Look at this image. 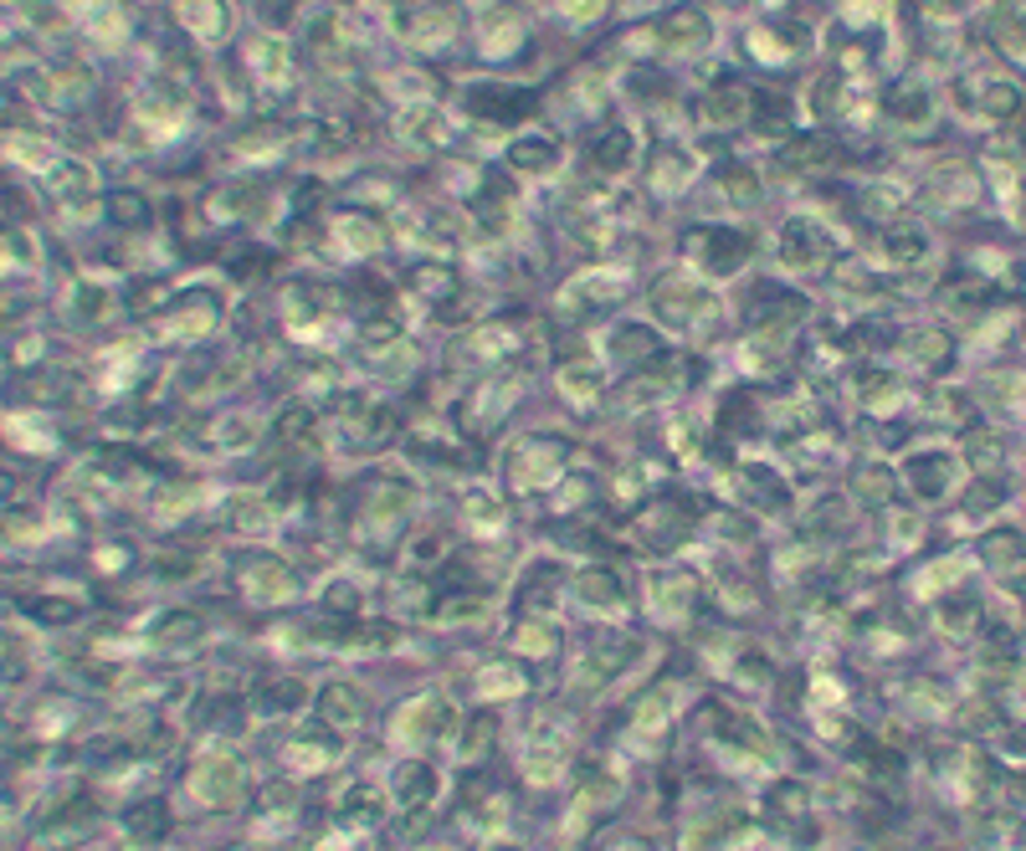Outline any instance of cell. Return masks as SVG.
<instances>
[{
    "instance_id": "obj_1",
    "label": "cell",
    "mask_w": 1026,
    "mask_h": 851,
    "mask_svg": "<svg viewBox=\"0 0 1026 851\" xmlns=\"http://www.w3.org/2000/svg\"><path fill=\"white\" fill-rule=\"evenodd\" d=\"M241 790H247V780H241L236 759H226V754L196 765V775H190V795L201 805H211V811H232V805L241 801Z\"/></svg>"
},
{
    "instance_id": "obj_2",
    "label": "cell",
    "mask_w": 1026,
    "mask_h": 851,
    "mask_svg": "<svg viewBox=\"0 0 1026 851\" xmlns=\"http://www.w3.org/2000/svg\"><path fill=\"white\" fill-rule=\"evenodd\" d=\"M565 462H570L565 441H523V447L514 451V487L555 483L559 472H565Z\"/></svg>"
},
{
    "instance_id": "obj_3",
    "label": "cell",
    "mask_w": 1026,
    "mask_h": 851,
    "mask_svg": "<svg viewBox=\"0 0 1026 851\" xmlns=\"http://www.w3.org/2000/svg\"><path fill=\"white\" fill-rule=\"evenodd\" d=\"M405 513H411V487L396 483V477H386V483H375L365 493V529H380V539L396 534Z\"/></svg>"
},
{
    "instance_id": "obj_4",
    "label": "cell",
    "mask_w": 1026,
    "mask_h": 851,
    "mask_svg": "<svg viewBox=\"0 0 1026 851\" xmlns=\"http://www.w3.org/2000/svg\"><path fill=\"white\" fill-rule=\"evenodd\" d=\"M241 590H247L252 601H262V605H278V601L293 595V569H287L283 559L252 554V559L241 565Z\"/></svg>"
},
{
    "instance_id": "obj_5",
    "label": "cell",
    "mask_w": 1026,
    "mask_h": 851,
    "mask_svg": "<svg viewBox=\"0 0 1026 851\" xmlns=\"http://www.w3.org/2000/svg\"><path fill=\"white\" fill-rule=\"evenodd\" d=\"M437 769L426 765V759H405V765H396V780H390V795H396V805L401 811H426V805L437 801Z\"/></svg>"
},
{
    "instance_id": "obj_6",
    "label": "cell",
    "mask_w": 1026,
    "mask_h": 851,
    "mask_svg": "<svg viewBox=\"0 0 1026 851\" xmlns=\"http://www.w3.org/2000/svg\"><path fill=\"white\" fill-rule=\"evenodd\" d=\"M632 651H637V641H622V647H601L590 651L586 662H580V672H575V683L580 693H601V687H611L616 677L626 672V662H632Z\"/></svg>"
},
{
    "instance_id": "obj_7",
    "label": "cell",
    "mask_w": 1026,
    "mask_h": 851,
    "mask_svg": "<svg viewBox=\"0 0 1026 851\" xmlns=\"http://www.w3.org/2000/svg\"><path fill=\"white\" fill-rule=\"evenodd\" d=\"M452 723H457V713L447 708V698H441V693H426V698H416L401 713V734L405 738H447Z\"/></svg>"
},
{
    "instance_id": "obj_8",
    "label": "cell",
    "mask_w": 1026,
    "mask_h": 851,
    "mask_svg": "<svg viewBox=\"0 0 1026 851\" xmlns=\"http://www.w3.org/2000/svg\"><path fill=\"white\" fill-rule=\"evenodd\" d=\"M319 713H323V723H334V729H354V723H365V693L354 683H323V693H319Z\"/></svg>"
},
{
    "instance_id": "obj_9",
    "label": "cell",
    "mask_w": 1026,
    "mask_h": 851,
    "mask_svg": "<svg viewBox=\"0 0 1026 851\" xmlns=\"http://www.w3.org/2000/svg\"><path fill=\"white\" fill-rule=\"evenodd\" d=\"M704 241H708V247H698V241H693V257H698L704 268H714V272L740 268L744 257H750V236H740V232H704Z\"/></svg>"
},
{
    "instance_id": "obj_10",
    "label": "cell",
    "mask_w": 1026,
    "mask_h": 851,
    "mask_svg": "<svg viewBox=\"0 0 1026 851\" xmlns=\"http://www.w3.org/2000/svg\"><path fill=\"white\" fill-rule=\"evenodd\" d=\"M575 601L590 605V611H622V580H616V569H586V575H575Z\"/></svg>"
},
{
    "instance_id": "obj_11",
    "label": "cell",
    "mask_w": 1026,
    "mask_h": 851,
    "mask_svg": "<svg viewBox=\"0 0 1026 851\" xmlns=\"http://www.w3.org/2000/svg\"><path fill=\"white\" fill-rule=\"evenodd\" d=\"M339 754V738H334V723H323L314 734H298L287 744V765L293 769H323L329 759Z\"/></svg>"
},
{
    "instance_id": "obj_12",
    "label": "cell",
    "mask_w": 1026,
    "mask_h": 851,
    "mask_svg": "<svg viewBox=\"0 0 1026 851\" xmlns=\"http://www.w3.org/2000/svg\"><path fill=\"white\" fill-rule=\"evenodd\" d=\"M339 820H350V826H380V820H386V795L370 790L365 780L350 784L344 801H339Z\"/></svg>"
},
{
    "instance_id": "obj_13",
    "label": "cell",
    "mask_w": 1026,
    "mask_h": 851,
    "mask_svg": "<svg viewBox=\"0 0 1026 851\" xmlns=\"http://www.w3.org/2000/svg\"><path fill=\"white\" fill-rule=\"evenodd\" d=\"M201 636H205V620L201 616H190V611H169V616L154 620L150 641H154V647H165V651H175V647H196Z\"/></svg>"
},
{
    "instance_id": "obj_14",
    "label": "cell",
    "mask_w": 1026,
    "mask_h": 851,
    "mask_svg": "<svg viewBox=\"0 0 1026 851\" xmlns=\"http://www.w3.org/2000/svg\"><path fill=\"white\" fill-rule=\"evenodd\" d=\"M304 693H308V687L298 683V677H278V683H268V687H262V693H257L252 713H257V718L293 713V708H304Z\"/></svg>"
},
{
    "instance_id": "obj_15",
    "label": "cell",
    "mask_w": 1026,
    "mask_h": 851,
    "mask_svg": "<svg viewBox=\"0 0 1026 851\" xmlns=\"http://www.w3.org/2000/svg\"><path fill=\"white\" fill-rule=\"evenodd\" d=\"M734 483H740V487H755L750 498H755L759 508H786V483H780L770 468H759V462H744V468L734 472Z\"/></svg>"
},
{
    "instance_id": "obj_16",
    "label": "cell",
    "mask_w": 1026,
    "mask_h": 851,
    "mask_svg": "<svg viewBox=\"0 0 1026 851\" xmlns=\"http://www.w3.org/2000/svg\"><path fill=\"white\" fill-rule=\"evenodd\" d=\"M688 601H693V580H683V575H657V580H652V605H657V616L677 620L683 611H688Z\"/></svg>"
},
{
    "instance_id": "obj_17",
    "label": "cell",
    "mask_w": 1026,
    "mask_h": 851,
    "mask_svg": "<svg viewBox=\"0 0 1026 851\" xmlns=\"http://www.w3.org/2000/svg\"><path fill=\"white\" fill-rule=\"evenodd\" d=\"M123 831L134 836V841H160V836L169 831V811H165V801H144V805H134V811L123 816Z\"/></svg>"
},
{
    "instance_id": "obj_18",
    "label": "cell",
    "mask_w": 1026,
    "mask_h": 851,
    "mask_svg": "<svg viewBox=\"0 0 1026 851\" xmlns=\"http://www.w3.org/2000/svg\"><path fill=\"white\" fill-rule=\"evenodd\" d=\"M514 641H519L523 657H555V651H559V631L550 626V620H539V616H534V620H523Z\"/></svg>"
},
{
    "instance_id": "obj_19",
    "label": "cell",
    "mask_w": 1026,
    "mask_h": 851,
    "mask_svg": "<svg viewBox=\"0 0 1026 851\" xmlns=\"http://www.w3.org/2000/svg\"><path fill=\"white\" fill-rule=\"evenodd\" d=\"M488 734H493V713L483 708V713H472L468 723H462V738H457V754L462 759H477V754L488 749Z\"/></svg>"
},
{
    "instance_id": "obj_20",
    "label": "cell",
    "mask_w": 1026,
    "mask_h": 851,
    "mask_svg": "<svg viewBox=\"0 0 1026 851\" xmlns=\"http://www.w3.org/2000/svg\"><path fill=\"white\" fill-rule=\"evenodd\" d=\"M462 508H468V518L483 529V534H498V529H504V508H498L493 498H483V493H468Z\"/></svg>"
},
{
    "instance_id": "obj_21",
    "label": "cell",
    "mask_w": 1026,
    "mask_h": 851,
    "mask_svg": "<svg viewBox=\"0 0 1026 851\" xmlns=\"http://www.w3.org/2000/svg\"><path fill=\"white\" fill-rule=\"evenodd\" d=\"M550 159H555V144H550V139H523V144H514V165L519 169H550Z\"/></svg>"
},
{
    "instance_id": "obj_22",
    "label": "cell",
    "mask_w": 1026,
    "mask_h": 851,
    "mask_svg": "<svg viewBox=\"0 0 1026 851\" xmlns=\"http://www.w3.org/2000/svg\"><path fill=\"white\" fill-rule=\"evenodd\" d=\"M626 154H632V139L611 129V134L601 139V144H595V165H601V169H622V165H626Z\"/></svg>"
},
{
    "instance_id": "obj_23",
    "label": "cell",
    "mask_w": 1026,
    "mask_h": 851,
    "mask_svg": "<svg viewBox=\"0 0 1026 851\" xmlns=\"http://www.w3.org/2000/svg\"><path fill=\"white\" fill-rule=\"evenodd\" d=\"M36 620H51V626H68V620H78L83 611H78V601H57V595H47V601L32 605Z\"/></svg>"
},
{
    "instance_id": "obj_24",
    "label": "cell",
    "mask_w": 1026,
    "mask_h": 851,
    "mask_svg": "<svg viewBox=\"0 0 1026 851\" xmlns=\"http://www.w3.org/2000/svg\"><path fill=\"white\" fill-rule=\"evenodd\" d=\"M278 426H283L287 441H308V436H314V411H304V405H293V411H287V416L278 421Z\"/></svg>"
},
{
    "instance_id": "obj_25",
    "label": "cell",
    "mask_w": 1026,
    "mask_h": 851,
    "mask_svg": "<svg viewBox=\"0 0 1026 851\" xmlns=\"http://www.w3.org/2000/svg\"><path fill=\"white\" fill-rule=\"evenodd\" d=\"M580 795H586V801H606V795H616V780H611L606 769H595V765H590V769H586V780H580Z\"/></svg>"
},
{
    "instance_id": "obj_26",
    "label": "cell",
    "mask_w": 1026,
    "mask_h": 851,
    "mask_svg": "<svg viewBox=\"0 0 1026 851\" xmlns=\"http://www.w3.org/2000/svg\"><path fill=\"white\" fill-rule=\"evenodd\" d=\"M236 529H268V523H272V508H268V503H236Z\"/></svg>"
},
{
    "instance_id": "obj_27",
    "label": "cell",
    "mask_w": 1026,
    "mask_h": 851,
    "mask_svg": "<svg viewBox=\"0 0 1026 851\" xmlns=\"http://www.w3.org/2000/svg\"><path fill=\"white\" fill-rule=\"evenodd\" d=\"M519 687H523L519 667H488L483 672V693H519Z\"/></svg>"
},
{
    "instance_id": "obj_28",
    "label": "cell",
    "mask_w": 1026,
    "mask_h": 851,
    "mask_svg": "<svg viewBox=\"0 0 1026 851\" xmlns=\"http://www.w3.org/2000/svg\"><path fill=\"white\" fill-rule=\"evenodd\" d=\"M565 390H570V401H595V395H601V380H595V375H586V369H580V375H575V369H570V375H565Z\"/></svg>"
},
{
    "instance_id": "obj_29",
    "label": "cell",
    "mask_w": 1026,
    "mask_h": 851,
    "mask_svg": "<svg viewBox=\"0 0 1026 851\" xmlns=\"http://www.w3.org/2000/svg\"><path fill=\"white\" fill-rule=\"evenodd\" d=\"M441 611H447V620H477L483 616V601H477V595H457V601H447Z\"/></svg>"
},
{
    "instance_id": "obj_30",
    "label": "cell",
    "mask_w": 1026,
    "mask_h": 851,
    "mask_svg": "<svg viewBox=\"0 0 1026 851\" xmlns=\"http://www.w3.org/2000/svg\"><path fill=\"white\" fill-rule=\"evenodd\" d=\"M323 601L334 605V611H344V616H359V595H354L350 584H329V595Z\"/></svg>"
},
{
    "instance_id": "obj_31",
    "label": "cell",
    "mask_w": 1026,
    "mask_h": 851,
    "mask_svg": "<svg viewBox=\"0 0 1026 851\" xmlns=\"http://www.w3.org/2000/svg\"><path fill=\"white\" fill-rule=\"evenodd\" d=\"M190 569H196V559H180V554L160 559V575H165V580H190Z\"/></svg>"
}]
</instances>
